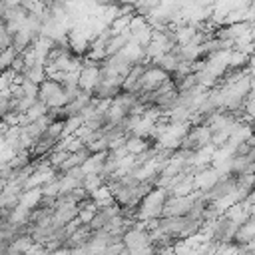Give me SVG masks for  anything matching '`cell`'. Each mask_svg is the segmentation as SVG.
<instances>
[{
  "instance_id": "6da1fadb",
  "label": "cell",
  "mask_w": 255,
  "mask_h": 255,
  "mask_svg": "<svg viewBox=\"0 0 255 255\" xmlns=\"http://www.w3.org/2000/svg\"><path fill=\"white\" fill-rule=\"evenodd\" d=\"M38 100L44 102L48 108L52 106H64L66 104V96H64V88L60 82H54L50 78L42 80L38 84Z\"/></svg>"
},
{
  "instance_id": "7a4b0ae2",
  "label": "cell",
  "mask_w": 255,
  "mask_h": 255,
  "mask_svg": "<svg viewBox=\"0 0 255 255\" xmlns=\"http://www.w3.org/2000/svg\"><path fill=\"white\" fill-rule=\"evenodd\" d=\"M100 82V74H98V66H82L80 76H78V86L82 90L92 92L94 86Z\"/></svg>"
},
{
  "instance_id": "3957f363",
  "label": "cell",
  "mask_w": 255,
  "mask_h": 255,
  "mask_svg": "<svg viewBox=\"0 0 255 255\" xmlns=\"http://www.w3.org/2000/svg\"><path fill=\"white\" fill-rule=\"evenodd\" d=\"M129 38H131V32H129V28H126L124 32H120V34H114L108 42H106V56H112V54H118L128 42H129Z\"/></svg>"
},
{
  "instance_id": "277c9868",
  "label": "cell",
  "mask_w": 255,
  "mask_h": 255,
  "mask_svg": "<svg viewBox=\"0 0 255 255\" xmlns=\"http://www.w3.org/2000/svg\"><path fill=\"white\" fill-rule=\"evenodd\" d=\"M149 145H153V143L147 137H143V135H126V149H128V153L137 155L139 151H143Z\"/></svg>"
},
{
  "instance_id": "5b68a950",
  "label": "cell",
  "mask_w": 255,
  "mask_h": 255,
  "mask_svg": "<svg viewBox=\"0 0 255 255\" xmlns=\"http://www.w3.org/2000/svg\"><path fill=\"white\" fill-rule=\"evenodd\" d=\"M40 199H42L40 187H30V189H22L18 203L24 205V207H28V209H32V207H36V205L40 203Z\"/></svg>"
},
{
  "instance_id": "8992f818",
  "label": "cell",
  "mask_w": 255,
  "mask_h": 255,
  "mask_svg": "<svg viewBox=\"0 0 255 255\" xmlns=\"http://www.w3.org/2000/svg\"><path fill=\"white\" fill-rule=\"evenodd\" d=\"M22 76L26 80H32L36 84H40L42 80H46V70H44V64H32V66H26L22 70Z\"/></svg>"
},
{
  "instance_id": "52a82bcc",
  "label": "cell",
  "mask_w": 255,
  "mask_h": 255,
  "mask_svg": "<svg viewBox=\"0 0 255 255\" xmlns=\"http://www.w3.org/2000/svg\"><path fill=\"white\" fill-rule=\"evenodd\" d=\"M102 183H106L104 181V177L100 175V173H84V177H82V181H80V185L90 193V191H94L96 187H100Z\"/></svg>"
},
{
  "instance_id": "ba28073f",
  "label": "cell",
  "mask_w": 255,
  "mask_h": 255,
  "mask_svg": "<svg viewBox=\"0 0 255 255\" xmlns=\"http://www.w3.org/2000/svg\"><path fill=\"white\" fill-rule=\"evenodd\" d=\"M157 6H159V0H135L133 2V12L141 14V16H147Z\"/></svg>"
},
{
  "instance_id": "9c48e42d",
  "label": "cell",
  "mask_w": 255,
  "mask_h": 255,
  "mask_svg": "<svg viewBox=\"0 0 255 255\" xmlns=\"http://www.w3.org/2000/svg\"><path fill=\"white\" fill-rule=\"evenodd\" d=\"M129 18H131V14H120V16H116V18L110 22V30H112V36H114V34H120V32H124V30L128 28V24H129Z\"/></svg>"
},
{
  "instance_id": "30bf717a",
  "label": "cell",
  "mask_w": 255,
  "mask_h": 255,
  "mask_svg": "<svg viewBox=\"0 0 255 255\" xmlns=\"http://www.w3.org/2000/svg\"><path fill=\"white\" fill-rule=\"evenodd\" d=\"M48 112V106L44 104V102H40V100H36L24 114H26V118H28V122H34L36 118H40V116H44Z\"/></svg>"
},
{
  "instance_id": "8fae6325",
  "label": "cell",
  "mask_w": 255,
  "mask_h": 255,
  "mask_svg": "<svg viewBox=\"0 0 255 255\" xmlns=\"http://www.w3.org/2000/svg\"><path fill=\"white\" fill-rule=\"evenodd\" d=\"M16 54H18V52H16L12 46H6L4 50H0V72L10 68V64H12V60L16 58Z\"/></svg>"
},
{
  "instance_id": "7c38bea8",
  "label": "cell",
  "mask_w": 255,
  "mask_h": 255,
  "mask_svg": "<svg viewBox=\"0 0 255 255\" xmlns=\"http://www.w3.org/2000/svg\"><path fill=\"white\" fill-rule=\"evenodd\" d=\"M62 128H64V122H50V126L46 128V135H50V137H54V139H60V135H62Z\"/></svg>"
},
{
  "instance_id": "4fadbf2b",
  "label": "cell",
  "mask_w": 255,
  "mask_h": 255,
  "mask_svg": "<svg viewBox=\"0 0 255 255\" xmlns=\"http://www.w3.org/2000/svg\"><path fill=\"white\" fill-rule=\"evenodd\" d=\"M22 92H24V96H34V98H38V84L36 82H32V80H22Z\"/></svg>"
},
{
  "instance_id": "5bb4252c",
  "label": "cell",
  "mask_w": 255,
  "mask_h": 255,
  "mask_svg": "<svg viewBox=\"0 0 255 255\" xmlns=\"http://www.w3.org/2000/svg\"><path fill=\"white\" fill-rule=\"evenodd\" d=\"M6 126H18V120H20V114L18 112H14V110H10V112H6L2 118H0Z\"/></svg>"
},
{
  "instance_id": "9a60e30c",
  "label": "cell",
  "mask_w": 255,
  "mask_h": 255,
  "mask_svg": "<svg viewBox=\"0 0 255 255\" xmlns=\"http://www.w3.org/2000/svg\"><path fill=\"white\" fill-rule=\"evenodd\" d=\"M94 213L96 211H92V209H78V219L82 221V223H90L92 221V217H94Z\"/></svg>"
},
{
  "instance_id": "2e32d148",
  "label": "cell",
  "mask_w": 255,
  "mask_h": 255,
  "mask_svg": "<svg viewBox=\"0 0 255 255\" xmlns=\"http://www.w3.org/2000/svg\"><path fill=\"white\" fill-rule=\"evenodd\" d=\"M118 2H122V4H133L135 0H118Z\"/></svg>"
}]
</instances>
